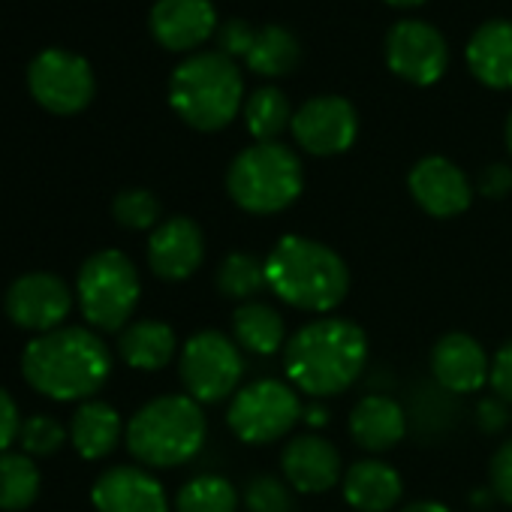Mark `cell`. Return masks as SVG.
I'll return each instance as SVG.
<instances>
[{
	"label": "cell",
	"instance_id": "obj_1",
	"mask_svg": "<svg viewBox=\"0 0 512 512\" xmlns=\"http://www.w3.org/2000/svg\"><path fill=\"white\" fill-rule=\"evenodd\" d=\"M290 383L314 398L347 392L368 365V335L341 317H320L302 326L284 347Z\"/></svg>",
	"mask_w": 512,
	"mask_h": 512
},
{
	"label": "cell",
	"instance_id": "obj_2",
	"mask_svg": "<svg viewBox=\"0 0 512 512\" xmlns=\"http://www.w3.org/2000/svg\"><path fill=\"white\" fill-rule=\"evenodd\" d=\"M109 347L82 326H61L37 335L22 353V374L31 389L52 401L91 398L109 380Z\"/></svg>",
	"mask_w": 512,
	"mask_h": 512
},
{
	"label": "cell",
	"instance_id": "obj_3",
	"mask_svg": "<svg viewBox=\"0 0 512 512\" xmlns=\"http://www.w3.org/2000/svg\"><path fill=\"white\" fill-rule=\"evenodd\" d=\"M269 290L305 314L335 311L350 290V269L341 253L308 235H284L266 260Z\"/></svg>",
	"mask_w": 512,
	"mask_h": 512
},
{
	"label": "cell",
	"instance_id": "obj_4",
	"mask_svg": "<svg viewBox=\"0 0 512 512\" xmlns=\"http://www.w3.org/2000/svg\"><path fill=\"white\" fill-rule=\"evenodd\" d=\"M169 106L193 130L214 133L235 121L244 106V79L232 58L199 52L169 76Z\"/></svg>",
	"mask_w": 512,
	"mask_h": 512
},
{
	"label": "cell",
	"instance_id": "obj_5",
	"mask_svg": "<svg viewBox=\"0 0 512 512\" xmlns=\"http://www.w3.org/2000/svg\"><path fill=\"white\" fill-rule=\"evenodd\" d=\"M208 434L205 413L190 395H160L127 422V449L148 467H178L199 455Z\"/></svg>",
	"mask_w": 512,
	"mask_h": 512
},
{
	"label": "cell",
	"instance_id": "obj_6",
	"mask_svg": "<svg viewBox=\"0 0 512 512\" xmlns=\"http://www.w3.org/2000/svg\"><path fill=\"white\" fill-rule=\"evenodd\" d=\"M305 190V169L293 148L253 142L226 169V193L247 214H281Z\"/></svg>",
	"mask_w": 512,
	"mask_h": 512
},
{
	"label": "cell",
	"instance_id": "obj_7",
	"mask_svg": "<svg viewBox=\"0 0 512 512\" xmlns=\"http://www.w3.org/2000/svg\"><path fill=\"white\" fill-rule=\"evenodd\" d=\"M139 293V272L121 250H100L79 269L76 299L85 320L100 332L124 329L139 305Z\"/></svg>",
	"mask_w": 512,
	"mask_h": 512
},
{
	"label": "cell",
	"instance_id": "obj_8",
	"mask_svg": "<svg viewBox=\"0 0 512 512\" xmlns=\"http://www.w3.org/2000/svg\"><path fill=\"white\" fill-rule=\"evenodd\" d=\"M302 413L305 407L299 401L296 386L269 377V380L247 383L232 395L226 410V425L238 440L250 446H266L287 437L302 419Z\"/></svg>",
	"mask_w": 512,
	"mask_h": 512
},
{
	"label": "cell",
	"instance_id": "obj_9",
	"mask_svg": "<svg viewBox=\"0 0 512 512\" xmlns=\"http://www.w3.org/2000/svg\"><path fill=\"white\" fill-rule=\"evenodd\" d=\"M178 374L193 401L220 404L238 392V383L244 377L241 347L223 332H196L181 350Z\"/></svg>",
	"mask_w": 512,
	"mask_h": 512
},
{
	"label": "cell",
	"instance_id": "obj_10",
	"mask_svg": "<svg viewBox=\"0 0 512 512\" xmlns=\"http://www.w3.org/2000/svg\"><path fill=\"white\" fill-rule=\"evenodd\" d=\"M31 97L52 115L82 112L97 91L91 64L67 49H46L28 67Z\"/></svg>",
	"mask_w": 512,
	"mask_h": 512
},
{
	"label": "cell",
	"instance_id": "obj_11",
	"mask_svg": "<svg viewBox=\"0 0 512 512\" xmlns=\"http://www.w3.org/2000/svg\"><path fill=\"white\" fill-rule=\"evenodd\" d=\"M386 64L410 85H434L449 67V46L443 34L419 19H401L386 34Z\"/></svg>",
	"mask_w": 512,
	"mask_h": 512
},
{
	"label": "cell",
	"instance_id": "obj_12",
	"mask_svg": "<svg viewBox=\"0 0 512 512\" xmlns=\"http://www.w3.org/2000/svg\"><path fill=\"white\" fill-rule=\"evenodd\" d=\"M293 139L302 151L314 157H335L344 154L359 136V115L356 106L338 94L311 97L293 115Z\"/></svg>",
	"mask_w": 512,
	"mask_h": 512
},
{
	"label": "cell",
	"instance_id": "obj_13",
	"mask_svg": "<svg viewBox=\"0 0 512 512\" xmlns=\"http://www.w3.org/2000/svg\"><path fill=\"white\" fill-rule=\"evenodd\" d=\"M73 311V293L67 281L49 272L22 275L7 290V317L28 332H55Z\"/></svg>",
	"mask_w": 512,
	"mask_h": 512
},
{
	"label": "cell",
	"instance_id": "obj_14",
	"mask_svg": "<svg viewBox=\"0 0 512 512\" xmlns=\"http://www.w3.org/2000/svg\"><path fill=\"white\" fill-rule=\"evenodd\" d=\"M407 187H410V196L416 199V205L437 220L458 217L473 202L470 178L461 172V166H455L449 157H440V154L422 157L410 169Z\"/></svg>",
	"mask_w": 512,
	"mask_h": 512
},
{
	"label": "cell",
	"instance_id": "obj_15",
	"mask_svg": "<svg viewBox=\"0 0 512 512\" xmlns=\"http://www.w3.org/2000/svg\"><path fill=\"white\" fill-rule=\"evenodd\" d=\"M431 374L449 395H473L491 380V356L473 335L449 332L431 350Z\"/></svg>",
	"mask_w": 512,
	"mask_h": 512
},
{
	"label": "cell",
	"instance_id": "obj_16",
	"mask_svg": "<svg viewBox=\"0 0 512 512\" xmlns=\"http://www.w3.org/2000/svg\"><path fill=\"white\" fill-rule=\"evenodd\" d=\"M205 260V235L190 217L157 223L148 241V266L160 281H187Z\"/></svg>",
	"mask_w": 512,
	"mask_h": 512
},
{
	"label": "cell",
	"instance_id": "obj_17",
	"mask_svg": "<svg viewBox=\"0 0 512 512\" xmlns=\"http://www.w3.org/2000/svg\"><path fill=\"white\" fill-rule=\"evenodd\" d=\"M284 479L293 485L296 494H326L332 491L341 473V452L323 434H299L284 446L281 455Z\"/></svg>",
	"mask_w": 512,
	"mask_h": 512
},
{
	"label": "cell",
	"instance_id": "obj_18",
	"mask_svg": "<svg viewBox=\"0 0 512 512\" xmlns=\"http://www.w3.org/2000/svg\"><path fill=\"white\" fill-rule=\"evenodd\" d=\"M154 40L169 52H190L217 34L211 0H157L148 16Z\"/></svg>",
	"mask_w": 512,
	"mask_h": 512
},
{
	"label": "cell",
	"instance_id": "obj_19",
	"mask_svg": "<svg viewBox=\"0 0 512 512\" xmlns=\"http://www.w3.org/2000/svg\"><path fill=\"white\" fill-rule=\"evenodd\" d=\"M91 500L97 512H169L163 485L142 467H109L94 482Z\"/></svg>",
	"mask_w": 512,
	"mask_h": 512
},
{
	"label": "cell",
	"instance_id": "obj_20",
	"mask_svg": "<svg viewBox=\"0 0 512 512\" xmlns=\"http://www.w3.org/2000/svg\"><path fill=\"white\" fill-rule=\"evenodd\" d=\"M407 431H410L407 407L383 392H371L359 398L350 413V434L356 446L374 455L395 449L407 437Z\"/></svg>",
	"mask_w": 512,
	"mask_h": 512
},
{
	"label": "cell",
	"instance_id": "obj_21",
	"mask_svg": "<svg viewBox=\"0 0 512 512\" xmlns=\"http://www.w3.org/2000/svg\"><path fill=\"white\" fill-rule=\"evenodd\" d=\"M464 58L476 82H482L485 88H512V22L491 19L479 25L467 43Z\"/></svg>",
	"mask_w": 512,
	"mask_h": 512
},
{
	"label": "cell",
	"instance_id": "obj_22",
	"mask_svg": "<svg viewBox=\"0 0 512 512\" xmlns=\"http://www.w3.org/2000/svg\"><path fill=\"white\" fill-rule=\"evenodd\" d=\"M341 488L344 500L356 512H389L404 494V479L392 464L380 458H365L344 470Z\"/></svg>",
	"mask_w": 512,
	"mask_h": 512
},
{
	"label": "cell",
	"instance_id": "obj_23",
	"mask_svg": "<svg viewBox=\"0 0 512 512\" xmlns=\"http://www.w3.org/2000/svg\"><path fill=\"white\" fill-rule=\"evenodd\" d=\"M232 335L235 344L253 356H275L287 347V323L281 311L266 302H244L232 314Z\"/></svg>",
	"mask_w": 512,
	"mask_h": 512
},
{
	"label": "cell",
	"instance_id": "obj_24",
	"mask_svg": "<svg viewBox=\"0 0 512 512\" xmlns=\"http://www.w3.org/2000/svg\"><path fill=\"white\" fill-rule=\"evenodd\" d=\"M124 434L121 416L106 401H85L70 422V440L76 452L88 461L106 458Z\"/></svg>",
	"mask_w": 512,
	"mask_h": 512
},
{
	"label": "cell",
	"instance_id": "obj_25",
	"mask_svg": "<svg viewBox=\"0 0 512 512\" xmlns=\"http://www.w3.org/2000/svg\"><path fill=\"white\" fill-rule=\"evenodd\" d=\"M178 350V338L172 326L160 320H139L130 323L121 338H118V353L121 359L136 368V371H160L172 362Z\"/></svg>",
	"mask_w": 512,
	"mask_h": 512
},
{
	"label": "cell",
	"instance_id": "obj_26",
	"mask_svg": "<svg viewBox=\"0 0 512 512\" xmlns=\"http://www.w3.org/2000/svg\"><path fill=\"white\" fill-rule=\"evenodd\" d=\"M244 61L253 73L269 76V79L290 76L302 61V46H299L296 34L287 31L284 25H266L256 31L253 46Z\"/></svg>",
	"mask_w": 512,
	"mask_h": 512
},
{
	"label": "cell",
	"instance_id": "obj_27",
	"mask_svg": "<svg viewBox=\"0 0 512 512\" xmlns=\"http://www.w3.org/2000/svg\"><path fill=\"white\" fill-rule=\"evenodd\" d=\"M293 106L290 97L281 88H256L247 100H244V124L247 133L256 142H278V136L293 127Z\"/></svg>",
	"mask_w": 512,
	"mask_h": 512
},
{
	"label": "cell",
	"instance_id": "obj_28",
	"mask_svg": "<svg viewBox=\"0 0 512 512\" xmlns=\"http://www.w3.org/2000/svg\"><path fill=\"white\" fill-rule=\"evenodd\" d=\"M266 287H269L266 260H256L253 253H244V250L226 253L223 263L217 266V290L226 299H235L241 305L256 302V296H260Z\"/></svg>",
	"mask_w": 512,
	"mask_h": 512
},
{
	"label": "cell",
	"instance_id": "obj_29",
	"mask_svg": "<svg viewBox=\"0 0 512 512\" xmlns=\"http://www.w3.org/2000/svg\"><path fill=\"white\" fill-rule=\"evenodd\" d=\"M40 467L28 455H0V509L22 512L40 497Z\"/></svg>",
	"mask_w": 512,
	"mask_h": 512
},
{
	"label": "cell",
	"instance_id": "obj_30",
	"mask_svg": "<svg viewBox=\"0 0 512 512\" xmlns=\"http://www.w3.org/2000/svg\"><path fill=\"white\" fill-rule=\"evenodd\" d=\"M238 503L241 497L235 485L217 473H199L175 494L178 512H238Z\"/></svg>",
	"mask_w": 512,
	"mask_h": 512
},
{
	"label": "cell",
	"instance_id": "obj_31",
	"mask_svg": "<svg viewBox=\"0 0 512 512\" xmlns=\"http://www.w3.org/2000/svg\"><path fill=\"white\" fill-rule=\"evenodd\" d=\"M455 395L440 389L437 383H422L407 404L410 428H416L422 437H443L455 422Z\"/></svg>",
	"mask_w": 512,
	"mask_h": 512
},
{
	"label": "cell",
	"instance_id": "obj_32",
	"mask_svg": "<svg viewBox=\"0 0 512 512\" xmlns=\"http://www.w3.org/2000/svg\"><path fill=\"white\" fill-rule=\"evenodd\" d=\"M244 506H247V512H293L296 491L284 476L260 473L244 488Z\"/></svg>",
	"mask_w": 512,
	"mask_h": 512
},
{
	"label": "cell",
	"instance_id": "obj_33",
	"mask_svg": "<svg viewBox=\"0 0 512 512\" xmlns=\"http://www.w3.org/2000/svg\"><path fill=\"white\" fill-rule=\"evenodd\" d=\"M112 214L121 226L127 229H157L160 220V202L151 190L130 187L121 190L112 202Z\"/></svg>",
	"mask_w": 512,
	"mask_h": 512
},
{
	"label": "cell",
	"instance_id": "obj_34",
	"mask_svg": "<svg viewBox=\"0 0 512 512\" xmlns=\"http://www.w3.org/2000/svg\"><path fill=\"white\" fill-rule=\"evenodd\" d=\"M19 440H22L28 455H55L64 446L67 431L52 416H31L28 422H22Z\"/></svg>",
	"mask_w": 512,
	"mask_h": 512
},
{
	"label": "cell",
	"instance_id": "obj_35",
	"mask_svg": "<svg viewBox=\"0 0 512 512\" xmlns=\"http://www.w3.org/2000/svg\"><path fill=\"white\" fill-rule=\"evenodd\" d=\"M217 52L226 55V58H247L250 46H253V37L256 31L244 22V19H229L217 28Z\"/></svg>",
	"mask_w": 512,
	"mask_h": 512
},
{
	"label": "cell",
	"instance_id": "obj_36",
	"mask_svg": "<svg viewBox=\"0 0 512 512\" xmlns=\"http://www.w3.org/2000/svg\"><path fill=\"white\" fill-rule=\"evenodd\" d=\"M488 488L491 494L512 506V437L500 443V449L494 452L491 458V467H488Z\"/></svg>",
	"mask_w": 512,
	"mask_h": 512
},
{
	"label": "cell",
	"instance_id": "obj_37",
	"mask_svg": "<svg viewBox=\"0 0 512 512\" xmlns=\"http://www.w3.org/2000/svg\"><path fill=\"white\" fill-rule=\"evenodd\" d=\"M488 386L494 389L497 398H503V401L512 407V341H506V344L494 353Z\"/></svg>",
	"mask_w": 512,
	"mask_h": 512
},
{
	"label": "cell",
	"instance_id": "obj_38",
	"mask_svg": "<svg viewBox=\"0 0 512 512\" xmlns=\"http://www.w3.org/2000/svg\"><path fill=\"white\" fill-rule=\"evenodd\" d=\"M476 190L488 199H503L512 193V166L509 163H491L479 172Z\"/></svg>",
	"mask_w": 512,
	"mask_h": 512
},
{
	"label": "cell",
	"instance_id": "obj_39",
	"mask_svg": "<svg viewBox=\"0 0 512 512\" xmlns=\"http://www.w3.org/2000/svg\"><path fill=\"white\" fill-rule=\"evenodd\" d=\"M509 422H512V413H509V404L503 398L494 395V398L479 401V407H476V425H479V431L500 434Z\"/></svg>",
	"mask_w": 512,
	"mask_h": 512
},
{
	"label": "cell",
	"instance_id": "obj_40",
	"mask_svg": "<svg viewBox=\"0 0 512 512\" xmlns=\"http://www.w3.org/2000/svg\"><path fill=\"white\" fill-rule=\"evenodd\" d=\"M19 431H22L19 407L7 389H0V455L10 449V443L19 437Z\"/></svg>",
	"mask_w": 512,
	"mask_h": 512
},
{
	"label": "cell",
	"instance_id": "obj_41",
	"mask_svg": "<svg viewBox=\"0 0 512 512\" xmlns=\"http://www.w3.org/2000/svg\"><path fill=\"white\" fill-rule=\"evenodd\" d=\"M398 512H452V509L443 506V503H437V500H416V503H407Z\"/></svg>",
	"mask_w": 512,
	"mask_h": 512
},
{
	"label": "cell",
	"instance_id": "obj_42",
	"mask_svg": "<svg viewBox=\"0 0 512 512\" xmlns=\"http://www.w3.org/2000/svg\"><path fill=\"white\" fill-rule=\"evenodd\" d=\"M326 413H329V410H326V407H311V410H308V416H305V419H308V422H311V425H326V419H329V416H326Z\"/></svg>",
	"mask_w": 512,
	"mask_h": 512
},
{
	"label": "cell",
	"instance_id": "obj_43",
	"mask_svg": "<svg viewBox=\"0 0 512 512\" xmlns=\"http://www.w3.org/2000/svg\"><path fill=\"white\" fill-rule=\"evenodd\" d=\"M389 7H401V10H407V7H419V4H425V0H386Z\"/></svg>",
	"mask_w": 512,
	"mask_h": 512
},
{
	"label": "cell",
	"instance_id": "obj_44",
	"mask_svg": "<svg viewBox=\"0 0 512 512\" xmlns=\"http://www.w3.org/2000/svg\"><path fill=\"white\" fill-rule=\"evenodd\" d=\"M506 148H509V154H512V112H509V118H506Z\"/></svg>",
	"mask_w": 512,
	"mask_h": 512
}]
</instances>
